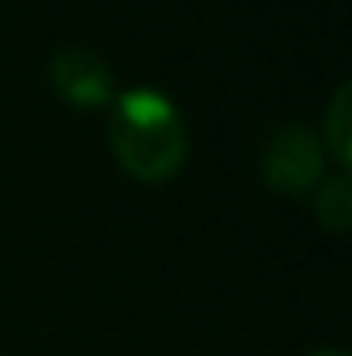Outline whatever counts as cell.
<instances>
[{
    "mask_svg": "<svg viewBox=\"0 0 352 356\" xmlns=\"http://www.w3.org/2000/svg\"><path fill=\"white\" fill-rule=\"evenodd\" d=\"M315 220L328 232H349L352 224V178L332 170L315 186Z\"/></svg>",
    "mask_w": 352,
    "mask_h": 356,
    "instance_id": "5",
    "label": "cell"
},
{
    "mask_svg": "<svg viewBox=\"0 0 352 356\" xmlns=\"http://www.w3.org/2000/svg\"><path fill=\"white\" fill-rule=\"evenodd\" d=\"M319 145H323L328 162H332L340 175H349V166H352V88L349 83L336 88L332 104H328V112H323Z\"/></svg>",
    "mask_w": 352,
    "mask_h": 356,
    "instance_id": "4",
    "label": "cell"
},
{
    "mask_svg": "<svg viewBox=\"0 0 352 356\" xmlns=\"http://www.w3.org/2000/svg\"><path fill=\"white\" fill-rule=\"evenodd\" d=\"M328 166L332 162H328V154L319 145V133H311L298 120L278 124L262 149V175L282 195H307V191H315L328 178Z\"/></svg>",
    "mask_w": 352,
    "mask_h": 356,
    "instance_id": "2",
    "label": "cell"
},
{
    "mask_svg": "<svg viewBox=\"0 0 352 356\" xmlns=\"http://www.w3.org/2000/svg\"><path fill=\"white\" fill-rule=\"evenodd\" d=\"M108 145L129 178L158 186L182 170L191 154V133L175 99L154 88H129L108 108Z\"/></svg>",
    "mask_w": 352,
    "mask_h": 356,
    "instance_id": "1",
    "label": "cell"
},
{
    "mask_svg": "<svg viewBox=\"0 0 352 356\" xmlns=\"http://www.w3.org/2000/svg\"><path fill=\"white\" fill-rule=\"evenodd\" d=\"M311 356H344V353H336V348H319V353H311Z\"/></svg>",
    "mask_w": 352,
    "mask_h": 356,
    "instance_id": "6",
    "label": "cell"
},
{
    "mask_svg": "<svg viewBox=\"0 0 352 356\" xmlns=\"http://www.w3.org/2000/svg\"><path fill=\"white\" fill-rule=\"evenodd\" d=\"M46 79L71 108H112L116 99V75L108 58L91 46H58L46 63Z\"/></svg>",
    "mask_w": 352,
    "mask_h": 356,
    "instance_id": "3",
    "label": "cell"
}]
</instances>
